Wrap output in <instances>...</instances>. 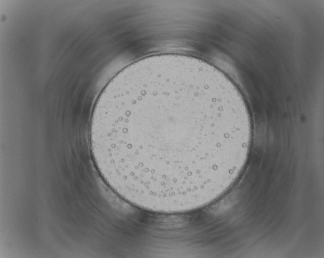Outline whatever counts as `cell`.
Segmentation results:
<instances>
[{"mask_svg":"<svg viewBox=\"0 0 324 258\" xmlns=\"http://www.w3.org/2000/svg\"><path fill=\"white\" fill-rule=\"evenodd\" d=\"M248 107L232 81L198 57L140 59L106 85L90 144L105 181L144 209L174 213L205 206L241 173L249 150Z\"/></svg>","mask_w":324,"mask_h":258,"instance_id":"6da1fadb","label":"cell"}]
</instances>
